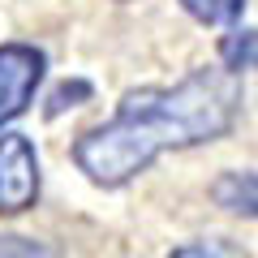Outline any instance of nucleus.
<instances>
[{
	"label": "nucleus",
	"mask_w": 258,
	"mask_h": 258,
	"mask_svg": "<svg viewBox=\"0 0 258 258\" xmlns=\"http://www.w3.org/2000/svg\"><path fill=\"white\" fill-rule=\"evenodd\" d=\"M241 108V91L220 69H198L176 86H142L120 99L108 125L82 134L74 164L103 189L134 181L164 151L215 142L228 134Z\"/></svg>",
	"instance_id": "1"
},
{
	"label": "nucleus",
	"mask_w": 258,
	"mask_h": 258,
	"mask_svg": "<svg viewBox=\"0 0 258 258\" xmlns=\"http://www.w3.org/2000/svg\"><path fill=\"white\" fill-rule=\"evenodd\" d=\"M43 52L30 43H5L0 47V125L18 120L30 108L39 82H43Z\"/></svg>",
	"instance_id": "2"
},
{
	"label": "nucleus",
	"mask_w": 258,
	"mask_h": 258,
	"mask_svg": "<svg viewBox=\"0 0 258 258\" xmlns=\"http://www.w3.org/2000/svg\"><path fill=\"white\" fill-rule=\"evenodd\" d=\"M39 198V155L26 134L0 138V215H18Z\"/></svg>",
	"instance_id": "3"
},
{
	"label": "nucleus",
	"mask_w": 258,
	"mask_h": 258,
	"mask_svg": "<svg viewBox=\"0 0 258 258\" xmlns=\"http://www.w3.org/2000/svg\"><path fill=\"white\" fill-rule=\"evenodd\" d=\"M185 13L207 26H224V22H237L241 9H245V0H181Z\"/></svg>",
	"instance_id": "4"
},
{
	"label": "nucleus",
	"mask_w": 258,
	"mask_h": 258,
	"mask_svg": "<svg viewBox=\"0 0 258 258\" xmlns=\"http://www.w3.org/2000/svg\"><path fill=\"white\" fill-rule=\"evenodd\" d=\"M220 203L228 207V211H245V215H254V176H241V172H228L220 181Z\"/></svg>",
	"instance_id": "5"
},
{
	"label": "nucleus",
	"mask_w": 258,
	"mask_h": 258,
	"mask_svg": "<svg viewBox=\"0 0 258 258\" xmlns=\"http://www.w3.org/2000/svg\"><path fill=\"white\" fill-rule=\"evenodd\" d=\"M224 69H228V74L254 69V30H232V35L224 39Z\"/></svg>",
	"instance_id": "6"
},
{
	"label": "nucleus",
	"mask_w": 258,
	"mask_h": 258,
	"mask_svg": "<svg viewBox=\"0 0 258 258\" xmlns=\"http://www.w3.org/2000/svg\"><path fill=\"white\" fill-rule=\"evenodd\" d=\"M82 99H91V82H82V78L60 82V86L52 91V99H47V116H60L64 108H78Z\"/></svg>",
	"instance_id": "7"
},
{
	"label": "nucleus",
	"mask_w": 258,
	"mask_h": 258,
	"mask_svg": "<svg viewBox=\"0 0 258 258\" xmlns=\"http://www.w3.org/2000/svg\"><path fill=\"white\" fill-rule=\"evenodd\" d=\"M172 258H215L211 249H198V245H185V249H176Z\"/></svg>",
	"instance_id": "8"
}]
</instances>
